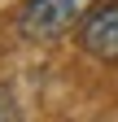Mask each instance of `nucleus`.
I'll return each mask as SVG.
<instances>
[{"label":"nucleus","instance_id":"nucleus-1","mask_svg":"<svg viewBox=\"0 0 118 122\" xmlns=\"http://www.w3.org/2000/svg\"><path fill=\"white\" fill-rule=\"evenodd\" d=\"M101 5V0H22L18 9V30L26 39L35 44H53L70 35V30H79L83 18Z\"/></svg>","mask_w":118,"mask_h":122},{"label":"nucleus","instance_id":"nucleus-3","mask_svg":"<svg viewBox=\"0 0 118 122\" xmlns=\"http://www.w3.org/2000/svg\"><path fill=\"white\" fill-rule=\"evenodd\" d=\"M0 122H18V109H13V96L0 87Z\"/></svg>","mask_w":118,"mask_h":122},{"label":"nucleus","instance_id":"nucleus-2","mask_svg":"<svg viewBox=\"0 0 118 122\" xmlns=\"http://www.w3.org/2000/svg\"><path fill=\"white\" fill-rule=\"evenodd\" d=\"M79 44L96 61H118V0H101V5L83 18Z\"/></svg>","mask_w":118,"mask_h":122}]
</instances>
